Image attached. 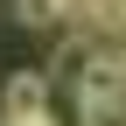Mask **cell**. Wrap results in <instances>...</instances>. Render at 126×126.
<instances>
[{
  "label": "cell",
  "mask_w": 126,
  "mask_h": 126,
  "mask_svg": "<svg viewBox=\"0 0 126 126\" xmlns=\"http://www.w3.org/2000/svg\"><path fill=\"white\" fill-rule=\"evenodd\" d=\"M7 112L0 119H35V112H56V84H49V63H28V70L7 77Z\"/></svg>",
  "instance_id": "6da1fadb"
},
{
  "label": "cell",
  "mask_w": 126,
  "mask_h": 126,
  "mask_svg": "<svg viewBox=\"0 0 126 126\" xmlns=\"http://www.w3.org/2000/svg\"><path fill=\"white\" fill-rule=\"evenodd\" d=\"M7 14H14V28H56L63 14H70V0H7Z\"/></svg>",
  "instance_id": "7a4b0ae2"
}]
</instances>
